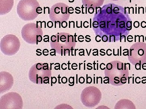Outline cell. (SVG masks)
<instances>
[{
    "mask_svg": "<svg viewBox=\"0 0 146 109\" xmlns=\"http://www.w3.org/2000/svg\"><path fill=\"white\" fill-rule=\"evenodd\" d=\"M127 13L125 12L124 9L121 6L110 3L100 7L96 12L94 18L93 26L94 28L99 27L100 30L97 33H102L111 36H120V41L121 42L122 35H127L129 32L127 23L130 21Z\"/></svg>",
    "mask_w": 146,
    "mask_h": 109,
    "instance_id": "cell-1",
    "label": "cell"
},
{
    "mask_svg": "<svg viewBox=\"0 0 146 109\" xmlns=\"http://www.w3.org/2000/svg\"><path fill=\"white\" fill-rule=\"evenodd\" d=\"M75 45L74 36L69 33L59 32L51 37V47L55 49L56 52L61 56H65L67 51H69V55H70V50L73 56L72 51Z\"/></svg>",
    "mask_w": 146,
    "mask_h": 109,
    "instance_id": "cell-2",
    "label": "cell"
},
{
    "mask_svg": "<svg viewBox=\"0 0 146 109\" xmlns=\"http://www.w3.org/2000/svg\"><path fill=\"white\" fill-rule=\"evenodd\" d=\"M39 7L40 5L36 0H21L17 5V13L23 20H34L39 14L36 11Z\"/></svg>",
    "mask_w": 146,
    "mask_h": 109,
    "instance_id": "cell-3",
    "label": "cell"
},
{
    "mask_svg": "<svg viewBox=\"0 0 146 109\" xmlns=\"http://www.w3.org/2000/svg\"><path fill=\"white\" fill-rule=\"evenodd\" d=\"M21 47L19 39L12 34H7L1 40V49L5 55L12 56L18 52Z\"/></svg>",
    "mask_w": 146,
    "mask_h": 109,
    "instance_id": "cell-4",
    "label": "cell"
},
{
    "mask_svg": "<svg viewBox=\"0 0 146 109\" xmlns=\"http://www.w3.org/2000/svg\"><path fill=\"white\" fill-rule=\"evenodd\" d=\"M36 24H27L25 25L21 30V35L24 41L31 44H36V39L38 35H43L42 28Z\"/></svg>",
    "mask_w": 146,
    "mask_h": 109,
    "instance_id": "cell-5",
    "label": "cell"
},
{
    "mask_svg": "<svg viewBox=\"0 0 146 109\" xmlns=\"http://www.w3.org/2000/svg\"><path fill=\"white\" fill-rule=\"evenodd\" d=\"M23 107V99L18 93H9L1 97V109H21Z\"/></svg>",
    "mask_w": 146,
    "mask_h": 109,
    "instance_id": "cell-6",
    "label": "cell"
},
{
    "mask_svg": "<svg viewBox=\"0 0 146 109\" xmlns=\"http://www.w3.org/2000/svg\"><path fill=\"white\" fill-rule=\"evenodd\" d=\"M81 97L84 105L87 107H93L99 103L101 99V92L96 87H87L82 91Z\"/></svg>",
    "mask_w": 146,
    "mask_h": 109,
    "instance_id": "cell-7",
    "label": "cell"
},
{
    "mask_svg": "<svg viewBox=\"0 0 146 109\" xmlns=\"http://www.w3.org/2000/svg\"><path fill=\"white\" fill-rule=\"evenodd\" d=\"M51 69L45 70L43 69V64L37 63L31 67L29 72V77L32 82L41 85L44 83L45 79L51 76Z\"/></svg>",
    "mask_w": 146,
    "mask_h": 109,
    "instance_id": "cell-8",
    "label": "cell"
},
{
    "mask_svg": "<svg viewBox=\"0 0 146 109\" xmlns=\"http://www.w3.org/2000/svg\"><path fill=\"white\" fill-rule=\"evenodd\" d=\"M129 60L133 65L137 63H146V44L143 42L136 43L131 46L128 55Z\"/></svg>",
    "mask_w": 146,
    "mask_h": 109,
    "instance_id": "cell-9",
    "label": "cell"
},
{
    "mask_svg": "<svg viewBox=\"0 0 146 109\" xmlns=\"http://www.w3.org/2000/svg\"><path fill=\"white\" fill-rule=\"evenodd\" d=\"M68 6L64 3L55 4L50 9L49 17L53 22L68 21L70 14L68 13Z\"/></svg>",
    "mask_w": 146,
    "mask_h": 109,
    "instance_id": "cell-10",
    "label": "cell"
},
{
    "mask_svg": "<svg viewBox=\"0 0 146 109\" xmlns=\"http://www.w3.org/2000/svg\"><path fill=\"white\" fill-rule=\"evenodd\" d=\"M13 84L12 76L6 72H0V93L8 91L12 87Z\"/></svg>",
    "mask_w": 146,
    "mask_h": 109,
    "instance_id": "cell-11",
    "label": "cell"
},
{
    "mask_svg": "<svg viewBox=\"0 0 146 109\" xmlns=\"http://www.w3.org/2000/svg\"><path fill=\"white\" fill-rule=\"evenodd\" d=\"M13 0H1L0 14L5 15L9 13L13 8Z\"/></svg>",
    "mask_w": 146,
    "mask_h": 109,
    "instance_id": "cell-12",
    "label": "cell"
},
{
    "mask_svg": "<svg viewBox=\"0 0 146 109\" xmlns=\"http://www.w3.org/2000/svg\"><path fill=\"white\" fill-rule=\"evenodd\" d=\"M82 3L84 5L88 8L91 7L96 8L103 4L104 0H83Z\"/></svg>",
    "mask_w": 146,
    "mask_h": 109,
    "instance_id": "cell-13",
    "label": "cell"
},
{
    "mask_svg": "<svg viewBox=\"0 0 146 109\" xmlns=\"http://www.w3.org/2000/svg\"><path fill=\"white\" fill-rule=\"evenodd\" d=\"M127 78L125 77V76L122 77V78H121V80H120L121 83H122V84H125V83H127Z\"/></svg>",
    "mask_w": 146,
    "mask_h": 109,
    "instance_id": "cell-14",
    "label": "cell"
},
{
    "mask_svg": "<svg viewBox=\"0 0 146 109\" xmlns=\"http://www.w3.org/2000/svg\"><path fill=\"white\" fill-rule=\"evenodd\" d=\"M112 68V64L111 62L108 63L106 66V68L108 70H110Z\"/></svg>",
    "mask_w": 146,
    "mask_h": 109,
    "instance_id": "cell-15",
    "label": "cell"
},
{
    "mask_svg": "<svg viewBox=\"0 0 146 109\" xmlns=\"http://www.w3.org/2000/svg\"><path fill=\"white\" fill-rule=\"evenodd\" d=\"M94 10H95V8L91 7L88 8V11L90 14H92V13H94Z\"/></svg>",
    "mask_w": 146,
    "mask_h": 109,
    "instance_id": "cell-16",
    "label": "cell"
},
{
    "mask_svg": "<svg viewBox=\"0 0 146 109\" xmlns=\"http://www.w3.org/2000/svg\"><path fill=\"white\" fill-rule=\"evenodd\" d=\"M61 26L63 28H66L68 26V23L66 21H63L61 23Z\"/></svg>",
    "mask_w": 146,
    "mask_h": 109,
    "instance_id": "cell-17",
    "label": "cell"
},
{
    "mask_svg": "<svg viewBox=\"0 0 146 109\" xmlns=\"http://www.w3.org/2000/svg\"><path fill=\"white\" fill-rule=\"evenodd\" d=\"M42 41V35H38L36 39V45L38 44V42H41Z\"/></svg>",
    "mask_w": 146,
    "mask_h": 109,
    "instance_id": "cell-18",
    "label": "cell"
},
{
    "mask_svg": "<svg viewBox=\"0 0 146 109\" xmlns=\"http://www.w3.org/2000/svg\"><path fill=\"white\" fill-rule=\"evenodd\" d=\"M102 41L104 42H106L108 41V37L106 35H103L102 37Z\"/></svg>",
    "mask_w": 146,
    "mask_h": 109,
    "instance_id": "cell-19",
    "label": "cell"
},
{
    "mask_svg": "<svg viewBox=\"0 0 146 109\" xmlns=\"http://www.w3.org/2000/svg\"><path fill=\"white\" fill-rule=\"evenodd\" d=\"M68 82V78L66 77H63L61 78V83L63 84H65Z\"/></svg>",
    "mask_w": 146,
    "mask_h": 109,
    "instance_id": "cell-20",
    "label": "cell"
},
{
    "mask_svg": "<svg viewBox=\"0 0 146 109\" xmlns=\"http://www.w3.org/2000/svg\"><path fill=\"white\" fill-rule=\"evenodd\" d=\"M140 26V23L138 21H135L134 23H133V26L135 28H138Z\"/></svg>",
    "mask_w": 146,
    "mask_h": 109,
    "instance_id": "cell-21",
    "label": "cell"
},
{
    "mask_svg": "<svg viewBox=\"0 0 146 109\" xmlns=\"http://www.w3.org/2000/svg\"><path fill=\"white\" fill-rule=\"evenodd\" d=\"M47 26L49 28H51L53 26V23L52 21H49L47 24Z\"/></svg>",
    "mask_w": 146,
    "mask_h": 109,
    "instance_id": "cell-22",
    "label": "cell"
},
{
    "mask_svg": "<svg viewBox=\"0 0 146 109\" xmlns=\"http://www.w3.org/2000/svg\"><path fill=\"white\" fill-rule=\"evenodd\" d=\"M79 82L80 84H83L85 82V79H84L83 77H80V78H79Z\"/></svg>",
    "mask_w": 146,
    "mask_h": 109,
    "instance_id": "cell-23",
    "label": "cell"
},
{
    "mask_svg": "<svg viewBox=\"0 0 146 109\" xmlns=\"http://www.w3.org/2000/svg\"><path fill=\"white\" fill-rule=\"evenodd\" d=\"M100 68L102 70H104L106 68V65L104 63H102L100 65Z\"/></svg>",
    "mask_w": 146,
    "mask_h": 109,
    "instance_id": "cell-24",
    "label": "cell"
},
{
    "mask_svg": "<svg viewBox=\"0 0 146 109\" xmlns=\"http://www.w3.org/2000/svg\"><path fill=\"white\" fill-rule=\"evenodd\" d=\"M57 82V79L55 77H52L51 78V82H52V85L51 86H52L53 84H55Z\"/></svg>",
    "mask_w": 146,
    "mask_h": 109,
    "instance_id": "cell-25",
    "label": "cell"
},
{
    "mask_svg": "<svg viewBox=\"0 0 146 109\" xmlns=\"http://www.w3.org/2000/svg\"><path fill=\"white\" fill-rule=\"evenodd\" d=\"M141 64H140V63H136V64H135V68H136V69L137 70H141Z\"/></svg>",
    "mask_w": 146,
    "mask_h": 109,
    "instance_id": "cell-26",
    "label": "cell"
},
{
    "mask_svg": "<svg viewBox=\"0 0 146 109\" xmlns=\"http://www.w3.org/2000/svg\"><path fill=\"white\" fill-rule=\"evenodd\" d=\"M102 37L100 35H97L96 37V41L97 42H100L101 41Z\"/></svg>",
    "mask_w": 146,
    "mask_h": 109,
    "instance_id": "cell-27",
    "label": "cell"
},
{
    "mask_svg": "<svg viewBox=\"0 0 146 109\" xmlns=\"http://www.w3.org/2000/svg\"><path fill=\"white\" fill-rule=\"evenodd\" d=\"M141 78H140V77H136V79H135V82H136V83H137V84H140V83H141Z\"/></svg>",
    "mask_w": 146,
    "mask_h": 109,
    "instance_id": "cell-28",
    "label": "cell"
},
{
    "mask_svg": "<svg viewBox=\"0 0 146 109\" xmlns=\"http://www.w3.org/2000/svg\"><path fill=\"white\" fill-rule=\"evenodd\" d=\"M141 26L143 28H145L146 27V22L145 21H143L141 22Z\"/></svg>",
    "mask_w": 146,
    "mask_h": 109,
    "instance_id": "cell-29",
    "label": "cell"
},
{
    "mask_svg": "<svg viewBox=\"0 0 146 109\" xmlns=\"http://www.w3.org/2000/svg\"><path fill=\"white\" fill-rule=\"evenodd\" d=\"M92 82V79L91 77H89L87 78V82L86 83H89V84H91Z\"/></svg>",
    "mask_w": 146,
    "mask_h": 109,
    "instance_id": "cell-30",
    "label": "cell"
},
{
    "mask_svg": "<svg viewBox=\"0 0 146 109\" xmlns=\"http://www.w3.org/2000/svg\"><path fill=\"white\" fill-rule=\"evenodd\" d=\"M127 41H128L129 39H130L129 40V42H131V41L130 39H131V40H133V37L131 35H129V36H128L127 37Z\"/></svg>",
    "mask_w": 146,
    "mask_h": 109,
    "instance_id": "cell-31",
    "label": "cell"
},
{
    "mask_svg": "<svg viewBox=\"0 0 146 109\" xmlns=\"http://www.w3.org/2000/svg\"><path fill=\"white\" fill-rule=\"evenodd\" d=\"M142 79H143V81H142V83L143 84H146V77H143L142 78Z\"/></svg>",
    "mask_w": 146,
    "mask_h": 109,
    "instance_id": "cell-32",
    "label": "cell"
},
{
    "mask_svg": "<svg viewBox=\"0 0 146 109\" xmlns=\"http://www.w3.org/2000/svg\"><path fill=\"white\" fill-rule=\"evenodd\" d=\"M142 68L144 70H146V63H143L142 64Z\"/></svg>",
    "mask_w": 146,
    "mask_h": 109,
    "instance_id": "cell-33",
    "label": "cell"
},
{
    "mask_svg": "<svg viewBox=\"0 0 146 109\" xmlns=\"http://www.w3.org/2000/svg\"><path fill=\"white\" fill-rule=\"evenodd\" d=\"M109 78H108V79H107V80H104V83H105V84H107V83H109Z\"/></svg>",
    "mask_w": 146,
    "mask_h": 109,
    "instance_id": "cell-34",
    "label": "cell"
},
{
    "mask_svg": "<svg viewBox=\"0 0 146 109\" xmlns=\"http://www.w3.org/2000/svg\"><path fill=\"white\" fill-rule=\"evenodd\" d=\"M80 39H84V37L83 36H82V35H80L78 37V41Z\"/></svg>",
    "mask_w": 146,
    "mask_h": 109,
    "instance_id": "cell-35",
    "label": "cell"
},
{
    "mask_svg": "<svg viewBox=\"0 0 146 109\" xmlns=\"http://www.w3.org/2000/svg\"><path fill=\"white\" fill-rule=\"evenodd\" d=\"M129 51H127V52H124L123 53V54L124 56H126V55H129Z\"/></svg>",
    "mask_w": 146,
    "mask_h": 109,
    "instance_id": "cell-36",
    "label": "cell"
},
{
    "mask_svg": "<svg viewBox=\"0 0 146 109\" xmlns=\"http://www.w3.org/2000/svg\"><path fill=\"white\" fill-rule=\"evenodd\" d=\"M76 63H74V64H72V68H73V66H74V65H76ZM74 66L78 67V65H76V66Z\"/></svg>",
    "mask_w": 146,
    "mask_h": 109,
    "instance_id": "cell-37",
    "label": "cell"
},
{
    "mask_svg": "<svg viewBox=\"0 0 146 109\" xmlns=\"http://www.w3.org/2000/svg\"><path fill=\"white\" fill-rule=\"evenodd\" d=\"M83 53V55H84V51L83 52H82V53ZM80 53H81V52H80L79 53V54L80 55V56H82V54H80Z\"/></svg>",
    "mask_w": 146,
    "mask_h": 109,
    "instance_id": "cell-38",
    "label": "cell"
},
{
    "mask_svg": "<svg viewBox=\"0 0 146 109\" xmlns=\"http://www.w3.org/2000/svg\"><path fill=\"white\" fill-rule=\"evenodd\" d=\"M100 53H103L105 55V54H106L104 52H103V51H102L101 50H100Z\"/></svg>",
    "mask_w": 146,
    "mask_h": 109,
    "instance_id": "cell-39",
    "label": "cell"
},
{
    "mask_svg": "<svg viewBox=\"0 0 146 109\" xmlns=\"http://www.w3.org/2000/svg\"><path fill=\"white\" fill-rule=\"evenodd\" d=\"M85 38H86V39H89V40H90V41H91V39H89V38H87V36H85Z\"/></svg>",
    "mask_w": 146,
    "mask_h": 109,
    "instance_id": "cell-40",
    "label": "cell"
},
{
    "mask_svg": "<svg viewBox=\"0 0 146 109\" xmlns=\"http://www.w3.org/2000/svg\"><path fill=\"white\" fill-rule=\"evenodd\" d=\"M112 1H119V0H112Z\"/></svg>",
    "mask_w": 146,
    "mask_h": 109,
    "instance_id": "cell-41",
    "label": "cell"
},
{
    "mask_svg": "<svg viewBox=\"0 0 146 109\" xmlns=\"http://www.w3.org/2000/svg\"><path fill=\"white\" fill-rule=\"evenodd\" d=\"M130 2H131V0H130Z\"/></svg>",
    "mask_w": 146,
    "mask_h": 109,
    "instance_id": "cell-42",
    "label": "cell"
},
{
    "mask_svg": "<svg viewBox=\"0 0 146 109\" xmlns=\"http://www.w3.org/2000/svg\"><path fill=\"white\" fill-rule=\"evenodd\" d=\"M145 41H146V37H145Z\"/></svg>",
    "mask_w": 146,
    "mask_h": 109,
    "instance_id": "cell-43",
    "label": "cell"
},
{
    "mask_svg": "<svg viewBox=\"0 0 146 109\" xmlns=\"http://www.w3.org/2000/svg\"><path fill=\"white\" fill-rule=\"evenodd\" d=\"M82 1H83V0H82Z\"/></svg>",
    "mask_w": 146,
    "mask_h": 109,
    "instance_id": "cell-44",
    "label": "cell"
}]
</instances>
